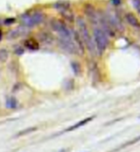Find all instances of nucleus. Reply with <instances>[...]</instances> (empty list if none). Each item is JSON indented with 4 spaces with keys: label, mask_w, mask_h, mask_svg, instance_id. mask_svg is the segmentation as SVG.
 Here are the masks:
<instances>
[{
    "label": "nucleus",
    "mask_w": 140,
    "mask_h": 152,
    "mask_svg": "<svg viewBox=\"0 0 140 152\" xmlns=\"http://www.w3.org/2000/svg\"><path fill=\"white\" fill-rule=\"evenodd\" d=\"M24 52H25L24 47L20 46V45L16 46L15 48V55H17V56H21V55H23V54H24Z\"/></svg>",
    "instance_id": "15"
},
{
    "label": "nucleus",
    "mask_w": 140,
    "mask_h": 152,
    "mask_svg": "<svg viewBox=\"0 0 140 152\" xmlns=\"http://www.w3.org/2000/svg\"><path fill=\"white\" fill-rule=\"evenodd\" d=\"M28 28L25 27V26H19V27H17L14 30H12L10 31L8 34H7V38L10 40H12V39H16V38H19L21 37H25L28 34Z\"/></svg>",
    "instance_id": "6"
},
{
    "label": "nucleus",
    "mask_w": 140,
    "mask_h": 152,
    "mask_svg": "<svg viewBox=\"0 0 140 152\" xmlns=\"http://www.w3.org/2000/svg\"><path fill=\"white\" fill-rule=\"evenodd\" d=\"M37 130V127L36 126H33V127H28L26 128L24 130H21V131H19L18 133L16 134V137L19 138V137H22V136H25L27 135V134H30V133H33L34 131H36Z\"/></svg>",
    "instance_id": "12"
},
{
    "label": "nucleus",
    "mask_w": 140,
    "mask_h": 152,
    "mask_svg": "<svg viewBox=\"0 0 140 152\" xmlns=\"http://www.w3.org/2000/svg\"><path fill=\"white\" fill-rule=\"evenodd\" d=\"M15 21V18H10V19H6L5 20V24L6 25H11V24H12Z\"/></svg>",
    "instance_id": "17"
},
{
    "label": "nucleus",
    "mask_w": 140,
    "mask_h": 152,
    "mask_svg": "<svg viewBox=\"0 0 140 152\" xmlns=\"http://www.w3.org/2000/svg\"><path fill=\"white\" fill-rule=\"evenodd\" d=\"M45 19V15L40 11H33L28 15L27 12L21 15V22L27 28H33L41 24Z\"/></svg>",
    "instance_id": "3"
},
{
    "label": "nucleus",
    "mask_w": 140,
    "mask_h": 152,
    "mask_svg": "<svg viewBox=\"0 0 140 152\" xmlns=\"http://www.w3.org/2000/svg\"><path fill=\"white\" fill-rule=\"evenodd\" d=\"M125 18L131 26H133V28L140 30V21L137 19V17L135 16L132 12H128L125 15Z\"/></svg>",
    "instance_id": "10"
},
{
    "label": "nucleus",
    "mask_w": 140,
    "mask_h": 152,
    "mask_svg": "<svg viewBox=\"0 0 140 152\" xmlns=\"http://www.w3.org/2000/svg\"><path fill=\"white\" fill-rule=\"evenodd\" d=\"M93 39L94 42L96 51H97L100 55L103 54L108 48L109 43H110L107 34L105 33L102 29L95 27L93 32Z\"/></svg>",
    "instance_id": "2"
},
{
    "label": "nucleus",
    "mask_w": 140,
    "mask_h": 152,
    "mask_svg": "<svg viewBox=\"0 0 140 152\" xmlns=\"http://www.w3.org/2000/svg\"><path fill=\"white\" fill-rule=\"evenodd\" d=\"M9 58V51L6 48L0 49V62H6Z\"/></svg>",
    "instance_id": "14"
},
{
    "label": "nucleus",
    "mask_w": 140,
    "mask_h": 152,
    "mask_svg": "<svg viewBox=\"0 0 140 152\" xmlns=\"http://www.w3.org/2000/svg\"><path fill=\"white\" fill-rule=\"evenodd\" d=\"M57 43H58V46L60 48L68 54L76 55V54H78V52H79L75 45V43L73 41V39H65V38L58 37Z\"/></svg>",
    "instance_id": "5"
},
{
    "label": "nucleus",
    "mask_w": 140,
    "mask_h": 152,
    "mask_svg": "<svg viewBox=\"0 0 140 152\" xmlns=\"http://www.w3.org/2000/svg\"><path fill=\"white\" fill-rule=\"evenodd\" d=\"M94 119V116L89 117V118H85V119H83L82 121H78V123L73 124L72 126L68 127L67 129H65V132H71V131H73V130L78 129V128L81 127V126H84L85 124H89L90 121H91Z\"/></svg>",
    "instance_id": "8"
},
{
    "label": "nucleus",
    "mask_w": 140,
    "mask_h": 152,
    "mask_svg": "<svg viewBox=\"0 0 140 152\" xmlns=\"http://www.w3.org/2000/svg\"><path fill=\"white\" fill-rule=\"evenodd\" d=\"M23 47H26L30 51H36L39 49V42L36 38H27L23 42Z\"/></svg>",
    "instance_id": "9"
},
{
    "label": "nucleus",
    "mask_w": 140,
    "mask_h": 152,
    "mask_svg": "<svg viewBox=\"0 0 140 152\" xmlns=\"http://www.w3.org/2000/svg\"><path fill=\"white\" fill-rule=\"evenodd\" d=\"M50 26L52 31L58 34L59 37L65 38V39H73V33L63 21L54 18L51 20Z\"/></svg>",
    "instance_id": "4"
},
{
    "label": "nucleus",
    "mask_w": 140,
    "mask_h": 152,
    "mask_svg": "<svg viewBox=\"0 0 140 152\" xmlns=\"http://www.w3.org/2000/svg\"><path fill=\"white\" fill-rule=\"evenodd\" d=\"M133 5L140 14V0H133Z\"/></svg>",
    "instance_id": "16"
},
{
    "label": "nucleus",
    "mask_w": 140,
    "mask_h": 152,
    "mask_svg": "<svg viewBox=\"0 0 140 152\" xmlns=\"http://www.w3.org/2000/svg\"><path fill=\"white\" fill-rule=\"evenodd\" d=\"M1 39H2V32L0 31V41H1Z\"/></svg>",
    "instance_id": "19"
},
{
    "label": "nucleus",
    "mask_w": 140,
    "mask_h": 152,
    "mask_svg": "<svg viewBox=\"0 0 140 152\" xmlns=\"http://www.w3.org/2000/svg\"><path fill=\"white\" fill-rule=\"evenodd\" d=\"M76 24L78 27V33H79L80 37L83 40V43H84L85 48H87L90 53L94 56L96 49H95V45L93 37H91V34L88 30V26H87L85 20L82 18L81 16H78L76 18Z\"/></svg>",
    "instance_id": "1"
},
{
    "label": "nucleus",
    "mask_w": 140,
    "mask_h": 152,
    "mask_svg": "<svg viewBox=\"0 0 140 152\" xmlns=\"http://www.w3.org/2000/svg\"><path fill=\"white\" fill-rule=\"evenodd\" d=\"M6 107L9 109H16L18 107V101L15 97H8L6 99Z\"/></svg>",
    "instance_id": "11"
},
{
    "label": "nucleus",
    "mask_w": 140,
    "mask_h": 152,
    "mask_svg": "<svg viewBox=\"0 0 140 152\" xmlns=\"http://www.w3.org/2000/svg\"><path fill=\"white\" fill-rule=\"evenodd\" d=\"M38 37V42L40 41L43 44L46 45H51L52 44V42L54 41V37L52 34V33H50L49 31H41L37 34Z\"/></svg>",
    "instance_id": "7"
},
{
    "label": "nucleus",
    "mask_w": 140,
    "mask_h": 152,
    "mask_svg": "<svg viewBox=\"0 0 140 152\" xmlns=\"http://www.w3.org/2000/svg\"><path fill=\"white\" fill-rule=\"evenodd\" d=\"M71 66L73 69V72L75 76H79L81 74V65L77 61H73L71 63Z\"/></svg>",
    "instance_id": "13"
},
{
    "label": "nucleus",
    "mask_w": 140,
    "mask_h": 152,
    "mask_svg": "<svg viewBox=\"0 0 140 152\" xmlns=\"http://www.w3.org/2000/svg\"><path fill=\"white\" fill-rule=\"evenodd\" d=\"M112 1L115 4H119L120 3V0H112Z\"/></svg>",
    "instance_id": "18"
}]
</instances>
